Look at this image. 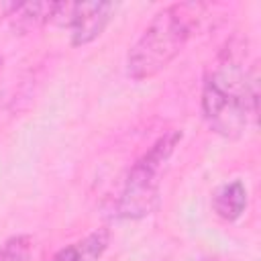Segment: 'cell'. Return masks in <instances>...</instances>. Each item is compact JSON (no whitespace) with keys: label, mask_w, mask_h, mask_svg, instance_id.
<instances>
[{"label":"cell","mask_w":261,"mask_h":261,"mask_svg":"<svg viewBox=\"0 0 261 261\" xmlns=\"http://www.w3.org/2000/svg\"><path fill=\"white\" fill-rule=\"evenodd\" d=\"M259 84L253 67L232 49L222 51L204 73L202 116L208 126L226 139L241 137L257 118Z\"/></svg>","instance_id":"cell-1"},{"label":"cell","mask_w":261,"mask_h":261,"mask_svg":"<svg viewBox=\"0 0 261 261\" xmlns=\"http://www.w3.org/2000/svg\"><path fill=\"white\" fill-rule=\"evenodd\" d=\"M0 69H2V55H0Z\"/></svg>","instance_id":"cell-9"},{"label":"cell","mask_w":261,"mask_h":261,"mask_svg":"<svg viewBox=\"0 0 261 261\" xmlns=\"http://www.w3.org/2000/svg\"><path fill=\"white\" fill-rule=\"evenodd\" d=\"M204 10L202 2H175L159 10L126 55L128 77L145 82L163 71L188 45Z\"/></svg>","instance_id":"cell-2"},{"label":"cell","mask_w":261,"mask_h":261,"mask_svg":"<svg viewBox=\"0 0 261 261\" xmlns=\"http://www.w3.org/2000/svg\"><path fill=\"white\" fill-rule=\"evenodd\" d=\"M0 261H33V239L14 234L0 245Z\"/></svg>","instance_id":"cell-8"},{"label":"cell","mask_w":261,"mask_h":261,"mask_svg":"<svg viewBox=\"0 0 261 261\" xmlns=\"http://www.w3.org/2000/svg\"><path fill=\"white\" fill-rule=\"evenodd\" d=\"M179 141V130H167L130 165L116 200V216L139 220L157 210L161 200V171Z\"/></svg>","instance_id":"cell-3"},{"label":"cell","mask_w":261,"mask_h":261,"mask_svg":"<svg viewBox=\"0 0 261 261\" xmlns=\"http://www.w3.org/2000/svg\"><path fill=\"white\" fill-rule=\"evenodd\" d=\"M114 4L110 2H77V4H63L65 18L63 24L69 27L71 45L82 47L98 39L112 18Z\"/></svg>","instance_id":"cell-4"},{"label":"cell","mask_w":261,"mask_h":261,"mask_svg":"<svg viewBox=\"0 0 261 261\" xmlns=\"http://www.w3.org/2000/svg\"><path fill=\"white\" fill-rule=\"evenodd\" d=\"M59 4L57 2H35V4H16L12 14L8 16L12 20V27L18 31H31L37 27L47 24L49 20H55Z\"/></svg>","instance_id":"cell-7"},{"label":"cell","mask_w":261,"mask_h":261,"mask_svg":"<svg viewBox=\"0 0 261 261\" xmlns=\"http://www.w3.org/2000/svg\"><path fill=\"white\" fill-rule=\"evenodd\" d=\"M110 243V232L106 228H96L84 239H77L63 249H59L51 261H100Z\"/></svg>","instance_id":"cell-5"},{"label":"cell","mask_w":261,"mask_h":261,"mask_svg":"<svg viewBox=\"0 0 261 261\" xmlns=\"http://www.w3.org/2000/svg\"><path fill=\"white\" fill-rule=\"evenodd\" d=\"M245 208H247V188L241 179L222 184L212 196V210L216 212L218 218L226 222L241 218Z\"/></svg>","instance_id":"cell-6"}]
</instances>
